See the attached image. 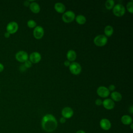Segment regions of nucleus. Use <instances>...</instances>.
<instances>
[{
    "instance_id": "14",
    "label": "nucleus",
    "mask_w": 133,
    "mask_h": 133,
    "mask_svg": "<svg viewBox=\"0 0 133 133\" xmlns=\"http://www.w3.org/2000/svg\"><path fill=\"white\" fill-rule=\"evenodd\" d=\"M54 8L57 12L60 14H63L65 11V7L64 5L60 2L56 3L54 5Z\"/></svg>"
},
{
    "instance_id": "12",
    "label": "nucleus",
    "mask_w": 133,
    "mask_h": 133,
    "mask_svg": "<svg viewBox=\"0 0 133 133\" xmlns=\"http://www.w3.org/2000/svg\"><path fill=\"white\" fill-rule=\"evenodd\" d=\"M103 107L107 110H112L115 107L114 102L111 99H105L102 101Z\"/></svg>"
},
{
    "instance_id": "32",
    "label": "nucleus",
    "mask_w": 133,
    "mask_h": 133,
    "mask_svg": "<svg viewBox=\"0 0 133 133\" xmlns=\"http://www.w3.org/2000/svg\"><path fill=\"white\" fill-rule=\"evenodd\" d=\"M30 4V3L29 1H26L24 2V5L25 6H29Z\"/></svg>"
},
{
    "instance_id": "5",
    "label": "nucleus",
    "mask_w": 133,
    "mask_h": 133,
    "mask_svg": "<svg viewBox=\"0 0 133 133\" xmlns=\"http://www.w3.org/2000/svg\"><path fill=\"white\" fill-rule=\"evenodd\" d=\"M19 29L18 24L15 21H10L6 25V32L10 35L16 33Z\"/></svg>"
},
{
    "instance_id": "21",
    "label": "nucleus",
    "mask_w": 133,
    "mask_h": 133,
    "mask_svg": "<svg viewBox=\"0 0 133 133\" xmlns=\"http://www.w3.org/2000/svg\"><path fill=\"white\" fill-rule=\"evenodd\" d=\"M115 2L113 0H108L105 3V6L108 10H111L113 9L114 6Z\"/></svg>"
},
{
    "instance_id": "3",
    "label": "nucleus",
    "mask_w": 133,
    "mask_h": 133,
    "mask_svg": "<svg viewBox=\"0 0 133 133\" xmlns=\"http://www.w3.org/2000/svg\"><path fill=\"white\" fill-rule=\"evenodd\" d=\"M75 18V13L71 10L65 11L62 16V19L65 23L72 22Z\"/></svg>"
},
{
    "instance_id": "11",
    "label": "nucleus",
    "mask_w": 133,
    "mask_h": 133,
    "mask_svg": "<svg viewBox=\"0 0 133 133\" xmlns=\"http://www.w3.org/2000/svg\"><path fill=\"white\" fill-rule=\"evenodd\" d=\"M41 54L36 51L32 52L29 56V60L33 63H37L41 60Z\"/></svg>"
},
{
    "instance_id": "22",
    "label": "nucleus",
    "mask_w": 133,
    "mask_h": 133,
    "mask_svg": "<svg viewBox=\"0 0 133 133\" xmlns=\"http://www.w3.org/2000/svg\"><path fill=\"white\" fill-rule=\"evenodd\" d=\"M126 8L127 10L130 14L133 13V1H131L127 3L126 5Z\"/></svg>"
},
{
    "instance_id": "28",
    "label": "nucleus",
    "mask_w": 133,
    "mask_h": 133,
    "mask_svg": "<svg viewBox=\"0 0 133 133\" xmlns=\"http://www.w3.org/2000/svg\"><path fill=\"white\" fill-rule=\"evenodd\" d=\"M60 122L61 123V124H64L66 122V118H65L64 117H61L60 118V120H59Z\"/></svg>"
},
{
    "instance_id": "24",
    "label": "nucleus",
    "mask_w": 133,
    "mask_h": 133,
    "mask_svg": "<svg viewBox=\"0 0 133 133\" xmlns=\"http://www.w3.org/2000/svg\"><path fill=\"white\" fill-rule=\"evenodd\" d=\"M24 65L25 66V67L26 68V69H28V68H30L32 66V63L29 60H28L27 61H26L25 62H24Z\"/></svg>"
},
{
    "instance_id": "8",
    "label": "nucleus",
    "mask_w": 133,
    "mask_h": 133,
    "mask_svg": "<svg viewBox=\"0 0 133 133\" xmlns=\"http://www.w3.org/2000/svg\"><path fill=\"white\" fill-rule=\"evenodd\" d=\"M33 34L34 37L36 39H41L43 37L44 34V29L41 26L37 25L34 28Z\"/></svg>"
},
{
    "instance_id": "2",
    "label": "nucleus",
    "mask_w": 133,
    "mask_h": 133,
    "mask_svg": "<svg viewBox=\"0 0 133 133\" xmlns=\"http://www.w3.org/2000/svg\"><path fill=\"white\" fill-rule=\"evenodd\" d=\"M108 42V38L104 35H98L94 39V44L98 47H102L106 45Z\"/></svg>"
},
{
    "instance_id": "27",
    "label": "nucleus",
    "mask_w": 133,
    "mask_h": 133,
    "mask_svg": "<svg viewBox=\"0 0 133 133\" xmlns=\"http://www.w3.org/2000/svg\"><path fill=\"white\" fill-rule=\"evenodd\" d=\"M19 70L21 72H24L26 70V68L25 67L24 64H22L19 67Z\"/></svg>"
},
{
    "instance_id": "4",
    "label": "nucleus",
    "mask_w": 133,
    "mask_h": 133,
    "mask_svg": "<svg viewBox=\"0 0 133 133\" xmlns=\"http://www.w3.org/2000/svg\"><path fill=\"white\" fill-rule=\"evenodd\" d=\"M113 12L114 15L116 17H122L125 13V7L121 4H117L113 8Z\"/></svg>"
},
{
    "instance_id": "19",
    "label": "nucleus",
    "mask_w": 133,
    "mask_h": 133,
    "mask_svg": "<svg viewBox=\"0 0 133 133\" xmlns=\"http://www.w3.org/2000/svg\"><path fill=\"white\" fill-rule=\"evenodd\" d=\"M113 32H114L113 28L110 25H107L104 29V32L105 34V36L106 37L111 36L113 34Z\"/></svg>"
},
{
    "instance_id": "20",
    "label": "nucleus",
    "mask_w": 133,
    "mask_h": 133,
    "mask_svg": "<svg viewBox=\"0 0 133 133\" xmlns=\"http://www.w3.org/2000/svg\"><path fill=\"white\" fill-rule=\"evenodd\" d=\"M75 20L78 24L82 25L86 23V18L84 16L82 15H79L75 17Z\"/></svg>"
},
{
    "instance_id": "33",
    "label": "nucleus",
    "mask_w": 133,
    "mask_h": 133,
    "mask_svg": "<svg viewBox=\"0 0 133 133\" xmlns=\"http://www.w3.org/2000/svg\"><path fill=\"white\" fill-rule=\"evenodd\" d=\"M129 111L130 112V113L131 114H132V113H133V107H132V105H131L130 107L129 108Z\"/></svg>"
},
{
    "instance_id": "29",
    "label": "nucleus",
    "mask_w": 133,
    "mask_h": 133,
    "mask_svg": "<svg viewBox=\"0 0 133 133\" xmlns=\"http://www.w3.org/2000/svg\"><path fill=\"white\" fill-rule=\"evenodd\" d=\"M70 64H71V62L69 61H68V60H65L64 62V65L65 66H69Z\"/></svg>"
},
{
    "instance_id": "18",
    "label": "nucleus",
    "mask_w": 133,
    "mask_h": 133,
    "mask_svg": "<svg viewBox=\"0 0 133 133\" xmlns=\"http://www.w3.org/2000/svg\"><path fill=\"white\" fill-rule=\"evenodd\" d=\"M111 97L112 98V100L116 102H119L122 99V96L118 91H113L111 94Z\"/></svg>"
},
{
    "instance_id": "15",
    "label": "nucleus",
    "mask_w": 133,
    "mask_h": 133,
    "mask_svg": "<svg viewBox=\"0 0 133 133\" xmlns=\"http://www.w3.org/2000/svg\"><path fill=\"white\" fill-rule=\"evenodd\" d=\"M29 7H30L31 11L34 14L39 13L40 11V10H41L39 5H38V3H37L35 2H32L31 3H30Z\"/></svg>"
},
{
    "instance_id": "16",
    "label": "nucleus",
    "mask_w": 133,
    "mask_h": 133,
    "mask_svg": "<svg viewBox=\"0 0 133 133\" xmlns=\"http://www.w3.org/2000/svg\"><path fill=\"white\" fill-rule=\"evenodd\" d=\"M66 58L70 62H73L75 61L76 58V52L73 50H69L66 53Z\"/></svg>"
},
{
    "instance_id": "6",
    "label": "nucleus",
    "mask_w": 133,
    "mask_h": 133,
    "mask_svg": "<svg viewBox=\"0 0 133 133\" xmlns=\"http://www.w3.org/2000/svg\"><path fill=\"white\" fill-rule=\"evenodd\" d=\"M70 72L74 75L79 74L82 71V67L80 64L76 62H73L71 63L69 66Z\"/></svg>"
},
{
    "instance_id": "31",
    "label": "nucleus",
    "mask_w": 133,
    "mask_h": 133,
    "mask_svg": "<svg viewBox=\"0 0 133 133\" xmlns=\"http://www.w3.org/2000/svg\"><path fill=\"white\" fill-rule=\"evenodd\" d=\"M10 34L9 33H8L7 32H6L4 33V37H5V38H9V37H10Z\"/></svg>"
},
{
    "instance_id": "23",
    "label": "nucleus",
    "mask_w": 133,
    "mask_h": 133,
    "mask_svg": "<svg viewBox=\"0 0 133 133\" xmlns=\"http://www.w3.org/2000/svg\"><path fill=\"white\" fill-rule=\"evenodd\" d=\"M27 25L30 28H34L36 26V22L34 20H29L27 22Z\"/></svg>"
},
{
    "instance_id": "36",
    "label": "nucleus",
    "mask_w": 133,
    "mask_h": 133,
    "mask_svg": "<svg viewBox=\"0 0 133 133\" xmlns=\"http://www.w3.org/2000/svg\"><path fill=\"white\" fill-rule=\"evenodd\" d=\"M0 92H1V89H0Z\"/></svg>"
},
{
    "instance_id": "26",
    "label": "nucleus",
    "mask_w": 133,
    "mask_h": 133,
    "mask_svg": "<svg viewBox=\"0 0 133 133\" xmlns=\"http://www.w3.org/2000/svg\"><path fill=\"white\" fill-rule=\"evenodd\" d=\"M95 104L98 105V106H99V105H101L102 104V101L100 99H97L96 101H95Z\"/></svg>"
},
{
    "instance_id": "17",
    "label": "nucleus",
    "mask_w": 133,
    "mask_h": 133,
    "mask_svg": "<svg viewBox=\"0 0 133 133\" xmlns=\"http://www.w3.org/2000/svg\"><path fill=\"white\" fill-rule=\"evenodd\" d=\"M121 122L124 125H130L132 123V118L128 115H124L121 117Z\"/></svg>"
},
{
    "instance_id": "30",
    "label": "nucleus",
    "mask_w": 133,
    "mask_h": 133,
    "mask_svg": "<svg viewBox=\"0 0 133 133\" xmlns=\"http://www.w3.org/2000/svg\"><path fill=\"white\" fill-rule=\"evenodd\" d=\"M4 65L2 63H0V73L3 72L4 71Z\"/></svg>"
},
{
    "instance_id": "25",
    "label": "nucleus",
    "mask_w": 133,
    "mask_h": 133,
    "mask_svg": "<svg viewBox=\"0 0 133 133\" xmlns=\"http://www.w3.org/2000/svg\"><path fill=\"white\" fill-rule=\"evenodd\" d=\"M108 88V89H109V90L110 91H111L113 92L115 90V86L113 84H111V85H109V87Z\"/></svg>"
},
{
    "instance_id": "35",
    "label": "nucleus",
    "mask_w": 133,
    "mask_h": 133,
    "mask_svg": "<svg viewBox=\"0 0 133 133\" xmlns=\"http://www.w3.org/2000/svg\"><path fill=\"white\" fill-rule=\"evenodd\" d=\"M130 128H131V129H132V125H133V124H132V123H131V124H130Z\"/></svg>"
},
{
    "instance_id": "7",
    "label": "nucleus",
    "mask_w": 133,
    "mask_h": 133,
    "mask_svg": "<svg viewBox=\"0 0 133 133\" xmlns=\"http://www.w3.org/2000/svg\"><path fill=\"white\" fill-rule=\"evenodd\" d=\"M16 59L20 62H24L29 59V55L28 53L23 50L18 51L15 55Z\"/></svg>"
},
{
    "instance_id": "9",
    "label": "nucleus",
    "mask_w": 133,
    "mask_h": 133,
    "mask_svg": "<svg viewBox=\"0 0 133 133\" xmlns=\"http://www.w3.org/2000/svg\"><path fill=\"white\" fill-rule=\"evenodd\" d=\"M97 93L99 96L101 98H106L110 95V91L108 88L105 86H99L97 89Z\"/></svg>"
},
{
    "instance_id": "10",
    "label": "nucleus",
    "mask_w": 133,
    "mask_h": 133,
    "mask_svg": "<svg viewBox=\"0 0 133 133\" xmlns=\"http://www.w3.org/2000/svg\"><path fill=\"white\" fill-rule=\"evenodd\" d=\"M74 114L73 110L72 108L69 107H64L61 111V115L62 117L65 118H71Z\"/></svg>"
},
{
    "instance_id": "1",
    "label": "nucleus",
    "mask_w": 133,
    "mask_h": 133,
    "mask_svg": "<svg viewBox=\"0 0 133 133\" xmlns=\"http://www.w3.org/2000/svg\"><path fill=\"white\" fill-rule=\"evenodd\" d=\"M43 129L46 132H51L56 130L58 126V122L56 117L51 114L45 115L41 122Z\"/></svg>"
},
{
    "instance_id": "13",
    "label": "nucleus",
    "mask_w": 133,
    "mask_h": 133,
    "mask_svg": "<svg viewBox=\"0 0 133 133\" xmlns=\"http://www.w3.org/2000/svg\"><path fill=\"white\" fill-rule=\"evenodd\" d=\"M101 128L104 130H108L111 127V123L107 118H102L100 121Z\"/></svg>"
},
{
    "instance_id": "34",
    "label": "nucleus",
    "mask_w": 133,
    "mask_h": 133,
    "mask_svg": "<svg viewBox=\"0 0 133 133\" xmlns=\"http://www.w3.org/2000/svg\"><path fill=\"white\" fill-rule=\"evenodd\" d=\"M76 133H86V132L83 130H79L77 131Z\"/></svg>"
}]
</instances>
